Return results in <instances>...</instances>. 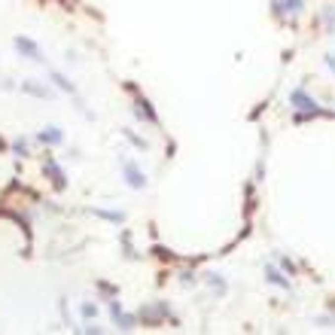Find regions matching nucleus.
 <instances>
[{"label":"nucleus","mask_w":335,"mask_h":335,"mask_svg":"<svg viewBox=\"0 0 335 335\" xmlns=\"http://www.w3.org/2000/svg\"><path fill=\"white\" fill-rule=\"evenodd\" d=\"M290 104L296 110H305V113H296V119L302 122V119H308V116H317V113H323L320 110V104H317L314 98H308L305 95V89H296V92H290Z\"/></svg>","instance_id":"nucleus-1"},{"label":"nucleus","mask_w":335,"mask_h":335,"mask_svg":"<svg viewBox=\"0 0 335 335\" xmlns=\"http://www.w3.org/2000/svg\"><path fill=\"white\" fill-rule=\"evenodd\" d=\"M122 174H125V180L131 189H144L147 186V174H140V168L134 162H122Z\"/></svg>","instance_id":"nucleus-2"},{"label":"nucleus","mask_w":335,"mask_h":335,"mask_svg":"<svg viewBox=\"0 0 335 335\" xmlns=\"http://www.w3.org/2000/svg\"><path fill=\"white\" fill-rule=\"evenodd\" d=\"M305 9V0H274V15L284 19V15H298Z\"/></svg>","instance_id":"nucleus-3"},{"label":"nucleus","mask_w":335,"mask_h":335,"mask_svg":"<svg viewBox=\"0 0 335 335\" xmlns=\"http://www.w3.org/2000/svg\"><path fill=\"white\" fill-rule=\"evenodd\" d=\"M15 49H19L25 58H31V61H43V52H40V46L34 43V40H28V37H15Z\"/></svg>","instance_id":"nucleus-4"},{"label":"nucleus","mask_w":335,"mask_h":335,"mask_svg":"<svg viewBox=\"0 0 335 335\" xmlns=\"http://www.w3.org/2000/svg\"><path fill=\"white\" fill-rule=\"evenodd\" d=\"M110 317H113V323L119 326V329H134V317H128L125 311H122V305L119 302H110Z\"/></svg>","instance_id":"nucleus-5"},{"label":"nucleus","mask_w":335,"mask_h":335,"mask_svg":"<svg viewBox=\"0 0 335 335\" xmlns=\"http://www.w3.org/2000/svg\"><path fill=\"white\" fill-rule=\"evenodd\" d=\"M40 140L46 147H58L61 140H64V134H61V128H55V125H49V128H43L40 131Z\"/></svg>","instance_id":"nucleus-6"},{"label":"nucleus","mask_w":335,"mask_h":335,"mask_svg":"<svg viewBox=\"0 0 335 335\" xmlns=\"http://www.w3.org/2000/svg\"><path fill=\"white\" fill-rule=\"evenodd\" d=\"M265 280H268V284H274V287H280V290H290V280L280 274L274 265H265Z\"/></svg>","instance_id":"nucleus-7"},{"label":"nucleus","mask_w":335,"mask_h":335,"mask_svg":"<svg viewBox=\"0 0 335 335\" xmlns=\"http://www.w3.org/2000/svg\"><path fill=\"white\" fill-rule=\"evenodd\" d=\"M46 171L52 174V183H55L58 189H64V183H67V180H64V174H61V168H58L55 162H52V158H46Z\"/></svg>","instance_id":"nucleus-8"},{"label":"nucleus","mask_w":335,"mask_h":335,"mask_svg":"<svg viewBox=\"0 0 335 335\" xmlns=\"http://www.w3.org/2000/svg\"><path fill=\"white\" fill-rule=\"evenodd\" d=\"M22 92H31V95H40V98H49V95H52V92L46 89V85H34V79L22 82Z\"/></svg>","instance_id":"nucleus-9"},{"label":"nucleus","mask_w":335,"mask_h":335,"mask_svg":"<svg viewBox=\"0 0 335 335\" xmlns=\"http://www.w3.org/2000/svg\"><path fill=\"white\" fill-rule=\"evenodd\" d=\"M49 76H52V79L58 82V89H61V92H70V95L76 92V89H74V82H67V76H64V74H58V70H52Z\"/></svg>","instance_id":"nucleus-10"},{"label":"nucleus","mask_w":335,"mask_h":335,"mask_svg":"<svg viewBox=\"0 0 335 335\" xmlns=\"http://www.w3.org/2000/svg\"><path fill=\"white\" fill-rule=\"evenodd\" d=\"M79 314H82V320H95V317H98V305H92V302H85V305L79 308Z\"/></svg>","instance_id":"nucleus-11"},{"label":"nucleus","mask_w":335,"mask_h":335,"mask_svg":"<svg viewBox=\"0 0 335 335\" xmlns=\"http://www.w3.org/2000/svg\"><path fill=\"white\" fill-rule=\"evenodd\" d=\"M98 217H104V220H110V223H122L125 220V214H116V210H95Z\"/></svg>","instance_id":"nucleus-12"},{"label":"nucleus","mask_w":335,"mask_h":335,"mask_svg":"<svg viewBox=\"0 0 335 335\" xmlns=\"http://www.w3.org/2000/svg\"><path fill=\"white\" fill-rule=\"evenodd\" d=\"M125 137H128V140H131V144H134V147H137V149H147V140H140V137H137V134H131V131H128V128H125Z\"/></svg>","instance_id":"nucleus-13"},{"label":"nucleus","mask_w":335,"mask_h":335,"mask_svg":"<svg viewBox=\"0 0 335 335\" xmlns=\"http://www.w3.org/2000/svg\"><path fill=\"white\" fill-rule=\"evenodd\" d=\"M207 280H210V284H214V287H217L220 293H225V280H223L220 274H207Z\"/></svg>","instance_id":"nucleus-14"},{"label":"nucleus","mask_w":335,"mask_h":335,"mask_svg":"<svg viewBox=\"0 0 335 335\" xmlns=\"http://www.w3.org/2000/svg\"><path fill=\"white\" fill-rule=\"evenodd\" d=\"M280 268H284L287 274H296V265H293V259H287V256H280Z\"/></svg>","instance_id":"nucleus-15"},{"label":"nucleus","mask_w":335,"mask_h":335,"mask_svg":"<svg viewBox=\"0 0 335 335\" xmlns=\"http://www.w3.org/2000/svg\"><path fill=\"white\" fill-rule=\"evenodd\" d=\"M15 152H19V155H28V144H22V140H19V144H15Z\"/></svg>","instance_id":"nucleus-16"}]
</instances>
